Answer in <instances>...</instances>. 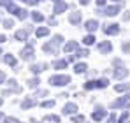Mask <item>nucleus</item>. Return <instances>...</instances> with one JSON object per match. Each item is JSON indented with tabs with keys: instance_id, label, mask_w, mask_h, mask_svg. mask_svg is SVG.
<instances>
[{
	"instance_id": "obj_1",
	"label": "nucleus",
	"mask_w": 130,
	"mask_h": 123,
	"mask_svg": "<svg viewBox=\"0 0 130 123\" xmlns=\"http://www.w3.org/2000/svg\"><path fill=\"white\" fill-rule=\"evenodd\" d=\"M70 83V78L65 76V74H56V76H51L49 78V84L51 86H65Z\"/></svg>"
},
{
	"instance_id": "obj_2",
	"label": "nucleus",
	"mask_w": 130,
	"mask_h": 123,
	"mask_svg": "<svg viewBox=\"0 0 130 123\" xmlns=\"http://www.w3.org/2000/svg\"><path fill=\"white\" fill-rule=\"evenodd\" d=\"M120 12V5H109L106 9H97V14H106V16H114V14H118Z\"/></svg>"
},
{
	"instance_id": "obj_3",
	"label": "nucleus",
	"mask_w": 130,
	"mask_h": 123,
	"mask_svg": "<svg viewBox=\"0 0 130 123\" xmlns=\"http://www.w3.org/2000/svg\"><path fill=\"white\" fill-rule=\"evenodd\" d=\"M128 76V69L127 67H116L114 70H112V78L114 79H123V78H127Z\"/></svg>"
},
{
	"instance_id": "obj_4",
	"label": "nucleus",
	"mask_w": 130,
	"mask_h": 123,
	"mask_svg": "<svg viewBox=\"0 0 130 123\" xmlns=\"http://www.w3.org/2000/svg\"><path fill=\"white\" fill-rule=\"evenodd\" d=\"M97 49H99V53H100V55H109V53L112 51V44H111L109 41H102L100 44H99V48H97Z\"/></svg>"
},
{
	"instance_id": "obj_5",
	"label": "nucleus",
	"mask_w": 130,
	"mask_h": 123,
	"mask_svg": "<svg viewBox=\"0 0 130 123\" xmlns=\"http://www.w3.org/2000/svg\"><path fill=\"white\" fill-rule=\"evenodd\" d=\"M128 104H130V93L125 95V97H121V99H118V100H114L112 102V109H120V107H125Z\"/></svg>"
},
{
	"instance_id": "obj_6",
	"label": "nucleus",
	"mask_w": 130,
	"mask_h": 123,
	"mask_svg": "<svg viewBox=\"0 0 130 123\" xmlns=\"http://www.w3.org/2000/svg\"><path fill=\"white\" fill-rule=\"evenodd\" d=\"M107 116V111L104 109V107H97L95 111H93V114H91V118L95 120V121H100V120H104Z\"/></svg>"
},
{
	"instance_id": "obj_7",
	"label": "nucleus",
	"mask_w": 130,
	"mask_h": 123,
	"mask_svg": "<svg viewBox=\"0 0 130 123\" xmlns=\"http://www.w3.org/2000/svg\"><path fill=\"white\" fill-rule=\"evenodd\" d=\"M104 32L107 34V35H118L120 34V25H112V23H109L104 26Z\"/></svg>"
},
{
	"instance_id": "obj_8",
	"label": "nucleus",
	"mask_w": 130,
	"mask_h": 123,
	"mask_svg": "<svg viewBox=\"0 0 130 123\" xmlns=\"http://www.w3.org/2000/svg\"><path fill=\"white\" fill-rule=\"evenodd\" d=\"M34 56H35V55H34V48H32V46H26V48L21 51L23 60H34Z\"/></svg>"
},
{
	"instance_id": "obj_9",
	"label": "nucleus",
	"mask_w": 130,
	"mask_h": 123,
	"mask_svg": "<svg viewBox=\"0 0 130 123\" xmlns=\"http://www.w3.org/2000/svg\"><path fill=\"white\" fill-rule=\"evenodd\" d=\"M42 51H44V53H51V55H56V53H58V48H56V46H53L51 42H46V44L42 46Z\"/></svg>"
},
{
	"instance_id": "obj_10",
	"label": "nucleus",
	"mask_w": 130,
	"mask_h": 123,
	"mask_svg": "<svg viewBox=\"0 0 130 123\" xmlns=\"http://www.w3.org/2000/svg\"><path fill=\"white\" fill-rule=\"evenodd\" d=\"M67 4H65L63 0H58L56 4H55V14H60V12H63V11H67Z\"/></svg>"
},
{
	"instance_id": "obj_11",
	"label": "nucleus",
	"mask_w": 130,
	"mask_h": 123,
	"mask_svg": "<svg viewBox=\"0 0 130 123\" xmlns=\"http://www.w3.org/2000/svg\"><path fill=\"white\" fill-rule=\"evenodd\" d=\"M69 21H70L72 25H79V23H81V12H77V11L70 12V16H69Z\"/></svg>"
},
{
	"instance_id": "obj_12",
	"label": "nucleus",
	"mask_w": 130,
	"mask_h": 123,
	"mask_svg": "<svg viewBox=\"0 0 130 123\" xmlns=\"http://www.w3.org/2000/svg\"><path fill=\"white\" fill-rule=\"evenodd\" d=\"M76 111H77V105H76V104H72V102L65 104V107H63V114H74Z\"/></svg>"
},
{
	"instance_id": "obj_13",
	"label": "nucleus",
	"mask_w": 130,
	"mask_h": 123,
	"mask_svg": "<svg viewBox=\"0 0 130 123\" xmlns=\"http://www.w3.org/2000/svg\"><path fill=\"white\" fill-rule=\"evenodd\" d=\"M85 28H86L88 32H95L97 28H99V23L95 20H90V21H86V25H85Z\"/></svg>"
},
{
	"instance_id": "obj_14",
	"label": "nucleus",
	"mask_w": 130,
	"mask_h": 123,
	"mask_svg": "<svg viewBox=\"0 0 130 123\" xmlns=\"http://www.w3.org/2000/svg\"><path fill=\"white\" fill-rule=\"evenodd\" d=\"M67 53H72V51H77V42L76 41H70V42H67L65 44V48H63Z\"/></svg>"
},
{
	"instance_id": "obj_15",
	"label": "nucleus",
	"mask_w": 130,
	"mask_h": 123,
	"mask_svg": "<svg viewBox=\"0 0 130 123\" xmlns=\"http://www.w3.org/2000/svg\"><path fill=\"white\" fill-rule=\"evenodd\" d=\"M26 37H28V32H26V30H18V32L14 34V39H16V41H26Z\"/></svg>"
},
{
	"instance_id": "obj_16",
	"label": "nucleus",
	"mask_w": 130,
	"mask_h": 123,
	"mask_svg": "<svg viewBox=\"0 0 130 123\" xmlns=\"http://www.w3.org/2000/svg\"><path fill=\"white\" fill-rule=\"evenodd\" d=\"M86 70H88L86 63H76V65H74V72H76V74H83V72H86Z\"/></svg>"
},
{
	"instance_id": "obj_17",
	"label": "nucleus",
	"mask_w": 130,
	"mask_h": 123,
	"mask_svg": "<svg viewBox=\"0 0 130 123\" xmlns=\"http://www.w3.org/2000/svg\"><path fill=\"white\" fill-rule=\"evenodd\" d=\"M35 99H25V100H23L21 102V107L23 109H30V107H34V105H35Z\"/></svg>"
},
{
	"instance_id": "obj_18",
	"label": "nucleus",
	"mask_w": 130,
	"mask_h": 123,
	"mask_svg": "<svg viewBox=\"0 0 130 123\" xmlns=\"http://www.w3.org/2000/svg\"><path fill=\"white\" fill-rule=\"evenodd\" d=\"M4 62H5L7 65H11V67L16 69V58H14L12 55H5V56H4Z\"/></svg>"
},
{
	"instance_id": "obj_19",
	"label": "nucleus",
	"mask_w": 130,
	"mask_h": 123,
	"mask_svg": "<svg viewBox=\"0 0 130 123\" xmlns=\"http://www.w3.org/2000/svg\"><path fill=\"white\" fill-rule=\"evenodd\" d=\"M95 86H97V88H107L109 86V79H106V78L97 79V81H95Z\"/></svg>"
},
{
	"instance_id": "obj_20",
	"label": "nucleus",
	"mask_w": 130,
	"mask_h": 123,
	"mask_svg": "<svg viewBox=\"0 0 130 123\" xmlns=\"http://www.w3.org/2000/svg\"><path fill=\"white\" fill-rule=\"evenodd\" d=\"M37 37H46V35H49V28L47 26H41V28H37Z\"/></svg>"
},
{
	"instance_id": "obj_21",
	"label": "nucleus",
	"mask_w": 130,
	"mask_h": 123,
	"mask_svg": "<svg viewBox=\"0 0 130 123\" xmlns=\"http://www.w3.org/2000/svg\"><path fill=\"white\" fill-rule=\"evenodd\" d=\"M127 90H130L128 83H121V84H116L114 86V91H127Z\"/></svg>"
},
{
	"instance_id": "obj_22",
	"label": "nucleus",
	"mask_w": 130,
	"mask_h": 123,
	"mask_svg": "<svg viewBox=\"0 0 130 123\" xmlns=\"http://www.w3.org/2000/svg\"><path fill=\"white\" fill-rule=\"evenodd\" d=\"M53 67H55V69H58V70H62V69L67 67V60H56L55 63H53Z\"/></svg>"
},
{
	"instance_id": "obj_23",
	"label": "nucleus",
	"mask_w": 130,
	"mask_h": 123,
	"mask_svg": "<svg viewBox=\"0 0 130 123\" xmlns=\"http://www.w3.org/2000/svg\"><path fill=\"white\" fill-rule=\"evenodd\" d=\"M62 42H63V37H62V35H55V37H53V41H51V44H53V46H56V48H60V46H62Z\"/></svg>"
},
{
	"instance_id": "obj_24",
	"label": "nucleus",
	"mask_w": 130,
	"mask_h": 123,
	"mask_svg": "<svg viewBox=\"0 0 130 123\" xmlns=\"http://www.w3.org/2000/svg\"><path fill=\"white\" fill-rule=\"evenodd\" d=\"M32 20L39 23V21H44V16L41 14V12H39V11H35V12H32Z\"/></svg>"
},
{
	"instance_id": "obj_25",
	"label": "nucleus",
	"mask_w": 130,
	"mask_h": 123,
	"mask_svg": "<svg viewBox=\"0 0 130 123\" xmlns=\"http://www.w3.org/2000/svg\"><path fill=\"white\" fill-rule=\"evenodd\" d=\"M39 83H41L39 78H34V79H30V81H28V88H37V86H39Z\"/></svg>"
},
{
	"instance_id": "obj_26",
	"label": "nucleus",
	"mask_w": 130,
	"mask_h": 123,
	"mask_svg": "<svg viewBox=\"0 0 130 123\" xmlns=\"http://www.w3.org/2000/svg\"><path fill=\"white\" fill-rule=\"evenodd\" d=\"M44 120H46V121H55V123H60V116H56V114H49V116H46Z\"/></svg>"
},
{
	"instance_id": "obj_27",
	"label": "nucleus",
	"mask_w": 130,
	"mask_h": 123,
	"mask_svg": "<svg viewBox=\"0 0 130 123\" xmlns=\"http://www.w3.org/2000/svg\"><path fill=\"white\" fill-rule=\"evenodd\" d=\"M83 42H85L86 46H91V44H95V37H93V35H86V37L83 39Z\"/></svg>"
},
{
	"instance_id": "obj_28",
	"label": "nucleus",
	"mask_w": 130,
	"mask_h": 123,
	"mask_svg": "<svg viewBox=\"0 0 130 123\" xmlns=\"http://www.w3.org/2000/svg\"><path fill=\"white\" fill-rule=\"evenodd\" d=\"M7 11H9L11 14H14V16H16V14H18V11H20V7H18V5H14V4H11V5L7 7Z\"/></svg>"
},
{
	"instance_id": "obj_29",
	"label": "nucleus",
	"mask_w": 130,
	"mask_h": 123,
	"mask_svg": "<svg viewBox=\"0 0 130 123\" xmlns=\"http://www.w3.org/2000/svg\"><path fill=\"white\" fill-rule=\"evenodd\" d=\"M30 70H32L34 74H39L41 70H44V67H42V65H37V63H35V65H32V67H30Z\"/></svg>"
},
{
	"instance_id": "obj_30",
	"label": "nucleus",
	"mask_w": 130,
	"mask_h": 123,
	"mask_svg": "<svg viewBox=\"0 0 130 123\" xmlns=\"http://www.w3.org/2000/svg\"><path fill=\"white\" fill-rule=\"evenodd\" d=\"M90 53H88V49H77L76 51V56H79V58H83V56H88Z\"/></svg>"
},
{
	"instance_id": "obj_31",
	"label": "nucleus",
	"mask_w": 130,
	"mask_h": 123,
	"mask_svg": "<svg viewBox=\"0 0 130 123\" xmlns=\"http://www.w3.org/2000/svg\"><path fill=\"white\" fill-rule=\"evenodd\" d=\"M95 81H86L85 83V90H95Z\"/></svg>"
},
{
	"instance_id": "obj_32",
	"label": "nucleus",
	"mask_w": 130,
	"mask_h": 123,
	"mask_svg": "<svg viewBox=\"0 0 130 123\" xmlns=\"http://www.w3.org/2000/svg\"><path fill=\"white\" fill-rule=\"evenodd\" d=\"M83 121H85V116H81V114H76L72 118V123H83Z\"/></svg>"
},
{
	"instance_id": "obj_33",
	"label": "nucleus",
	"mask_w": 130,
	"mask_h": 123,
	"mask_svg": "<svg viewBox=\"0 0 130 123\" xmlns=\"http://www.w3.org/2000/svg\"><path fill=\"white\" fill-rule=\"evenodd\" d=\"M41 105H42V107H46V109H49V107H53V105H55V100H44Z\"/></svg>"
},
{
	"instance_id": "obj_34",
	"label": "nucleus",
	"mask_w": 130,
	"mask_h": 123,
	"mask_svg": "<svg viewBox=\"0 0 130 123\" xmlns=\"http://www.w3.org/2000/svg\"><path fill=\"white\" fill-rule=\"evenodd\" d=\"M127 120H128V111H125V113L120 116V120H118V121H120V123H127Z\"/></svg>"
},
{
	"instance_id": "obj_35",
	"label": "nucleus",
	"mask_w": 130,
	"mask_h": 123,
	"mask_svg": "<svg viewBox=\"0 0 130 123\" xmlns=\"http://www.w3.org/2000/svg\"><path fill=\"white\" fill-rule=\"evenodd\" d=\"M16 16H18V18H20V20H25V18H26V16H28V14H26V11H25V9H20V11H18V14H16Z\"/></svg>"
},
{
	"instance_id": "obj_36",
	"label": "nucleus",
	"mask_w": 130,
	"mask_h": 123,
	"mask_svg": "<svg viewBox=\"0 0 130 123\" xmlns=\"http://www.w3.org/2000/svg\"><path fill=\"white\" fill-rule=\"evenodd\" d=\"M4 26H5V28H12V26H14V21L12 20H5L4 21Z\"/></svg>"
},
{
	"instance_id": "obj_37",
	"label": "nucleus",
	"mask_w": 130,
	"mask_h": 123,
	"mask_svg": "<svg viewBox=\"0 0 130 123\" xmlns=\"http://www.w3.org/2000/svg\"><path fill=\"white\" fill-rule=\"evenodd\" d=\"M121 49H123V53H128V51H130V42H123Z\"/></svg>"
},
{
	"instance_id": "obj_38",
	"label": "nucleus",
	"mask_w": 130,
	"mask_h": 123,
	"mask_svg": "<svg viewBox=\"0 0 130 123\" xmlns=\"http://www.w3.org/2000/svg\"><path fill=\"white\" fill-rule=\"evenodd\" d=\"M11 4H12L11 0H0V5H4V7H9Z\"/></svg>"
},
{
	"instance_id": "obj_39",
	"label": "nucleus",
	"mask_w": 130,
	"mask_h": 123,
	"mask_svg": "<svg viewBox=\"0 0 130 123\" xmlns=\"http://www.w3.org/2000/svg\"><path fill=\"white\" fill-rule=\"evenodd\" d=\"M47 95V90H39L37 91V97H46Z\"/></svg>"
},
{
	"instance_id": "obj_40",
	"label": "nucleus",
	"mask_w": 130,
	"mask_h": 123,
	"mask_svg": "<svg viewBox=\"0 0 130 123\" xmlns=\"http://www.w3.org/2000/svg\"><path fill=\"white\" fill-rule=\"evenodd\" d=\"M4 123H20V121H16V118H5Z\"/></svg>"
},
{
	"instance_id": "obj_41",
	"label": "nucleus",
	"mask_w": 130,
	"mask_h": 123,
	"mask_svg": "<svg viewBox=\"0 0 130 123\" xmlns=\"http://www.w3.org/2000/svg\"><path fill=\"white\" fill-rule=\"evenodd\" d=\"M25 2H26V4H30V5H37L41 0H25Z\"/></svg>"
},
{
	"instance_id": "obj_42",
	"label": "nucleus",
	"mask_w": 130,
	"mask_h": 123,
	"mask_svg": "<svg viewBox=\"0 0 130 123\" xmlns=\"http://www.w3.org/2000/svg\"><path fill=\"white\" fill-rule=\"evenodd\" d=\"M5 81V74H4V72H2V70H0V84H2V83Z\"/></svg>"
},
{
	"instance_id": "obj_43",
	"label": "nucleus",
	"mask_w": 130,
	"mask_h": 123,
	"mask_svg": "<svg viewBox=\"0 0 130 123\" xmlns=\"http://www.w3.org/2000/svg\"><path fill=\"white\" fill-rule=\"evenodd\" d=\"M116 121V116H114V114H111V116H109V123H114Z\"/></svg>"
},
{
	"instance_id": "obj_44",
	"label": "nucleus",
	"mask_w": 130,
	"mask_h": 123,
	"mask_svg": "<svg viewBox=\"0 0 130 123\" xmlns=\"http://www.w3.org/2000/svg\"><path fill=\"white\" fill-rule=\"evenodd\" d=\"M97 4H99V7L100 5H106V0H97Z\"/></svg>"
},
{
	"instance_id": "obj_45",
	"label": "nucleus",
	"mask_w": 130,
	"mask_h": 123,
	"mask_svg": "<svg viewBox=\"0 0 130 123\" xmlns=\"http://www.w3.org/2000/svg\"><path fill=\"white\" fill-rule=\"evenodd\" d=\"M79 4L81 5H86V4H90V0H79Z\"/></svg>"
},
{
	"instance_id": "obj_46",
	"label": "nucleus",
	"mask_w": 130,
	"mask_h": 123,
	"mask_svg": "<svg viewBox=\"0 0 130 123\" xmlns=\"http://www.w3.org/2000/svg\"><path fill=\"white\" fill-rule=\"evenodd\" d=\"M7 39H5V35H0V42H5Z\"/></svg>"
},
{
	"instance_id": "obj_47",
	"label": "nucleus",
	"mask_w": 130,
	"mask_h": 123,
	"mask_svg": "<svg viewBox=\"0 0 130 123\" xmlns=\"http://www.w3.org/2000/svg\"><path fill=\"white\" fill-rule=\"evenodd\" d=\"M2 118H4V114H2V113H0V120H2Z\"/></svg>"
},
{
	"instance_id": "obj_48",
	"label": "nucleus",
	"mask_w": 130,
	"mask_h": 123,
	"mask_svg": "<svg viewBox=\"0 0 130 123\" xmlns=\"http://www.w3.org/2000/svg\"><path fill=\"white\" fill-rule=\"evenodd\" d=\"M2 104H4V100H2V99H0V105H2Z\"/></svg>"
},
{
	"instance_id": "obj_49",
	"label": "nucleus",
	"mask_w": 130,
	"mask_h": 123,
	"mask_svg": "<svg viewBox=\"0 0 130 123\" xmlns=\"http://www.w3.org/2000/svg\"><path fill=\"white\" fill-rule=\"evenodd\" d=\"M112 2H120V0H112Z\"/></svg>"
},
{
	"instance_id": "obj_50",
	"label": "nucleus",
	"mask_w": 130,
	"mask_h": 123,
	"mask_svg": "<svg viewBox=\"0 0 130 123\" xmlns=\"http://www.w3.org/2000/svg\"><path fill=\"white\" fill-rule=\"evenodd\" d=\"M0 55H2V49H0Z\"/></svg>"
},
{
	"instance_id": "obj_51",
	"label": "nucleus",
	"mask_w": 130,
	"mask_h": 123,
	"mask_svg": "<svg viewBox=\"0 0 130 123\" xmlns=\"http://www.w3.org/2000/svg\"><path fill=\"white\" fill-rule=\"evenodd\" d=\"M56 2H58V0H56Z\"/></svg>"
}]
</instances>
